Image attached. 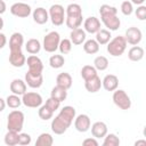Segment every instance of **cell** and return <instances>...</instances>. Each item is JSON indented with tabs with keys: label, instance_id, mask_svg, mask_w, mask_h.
I'll list each match as a JSON object with an SVG mask.
<instances>
[{
	"label": "cell",
	"instance_id": "6da1fadb",
	"mask_svg": "<svg viewBox=\"0 0 146 146\" xmlns=\"http://www.w3.org/2000/svg\"><path fill=\"white\" fill-rule=\"evenodd\" d=\"M76 115L75 108L73 106H64L58 115L55 116L51 121V131L55 135H63L72 124L74 117Z\"/></svg>",
	"mask_w": 146,
	"mask_h": 146
},
{
	"label": "cell",
	"instance_id": "7a4b0ae2",
	"mask_svg": "<svg viewBox=\"0 0 146 146\" xmlns=\"http://www.w3.org/2000/svg\"><path fill=\"white\" fill-rule=\"evenodd\" d=\"M125 48H127V41L122 35H117L107 42V52L113 57H119L123 55Z\"/></svg>",
	"mask_w": 146,
	"mask_h": 146
},
{
	"label": "cell",
	"instance_id": "3957f363",
	"mask_svg": "<svg viewBox=\"0 0 146 146\" xmlns=\"http://www.w3.org/2000/svg\"><path fill=\"white\" fill-rule=\"evenodd\" d=\"M24 125V114L23 112L15 110L11 111L7 116V129L21 132Z\"/></svg>",
	"mask_w": 146,
	"mask_h": 146
},
{
	"label": "cell",
	"instance_id": "277c9868",
	"mask_svg": "<svg viewBox=\"0 0 146 146\" xmlns=\"http://www.w3.org/2000/svg\"><path fill=\"white\" fill-rule=\"evenodd\" d=\"M60 41V35L56 31H51L43 38L42 47L47 52H55L58 49V44Z\"/></svg>",
	"mask_w": 146,
	"mask_h": 146
},
{
	"label": "cell",
	"instance_id": "5b68a950",
	"mask_svg": "<svg viewBox=\"0 0 146 146\" xmlns=\"http://www.w3.org/2000/svg\"><path fill=\"white\" fill-rule=\"evenodd\" d=\"M113 103L121 110H129L131 107V99L122 89H115L113 92Z\"/></svg>",
	"mask_w": 146,
	"mask_h": 146
},
{
	"label": "cell",
	"instance_id": "8992f818",
	"mask_svg": "<svg viewBox=\"0 0 146 146\" xmlns=\"http://www.w3.org/2000/svg\"><path fill=\"white\" fill-rule=\"evenodd\" d=\"M48 14H49V18L51 23L56 26H60L65 21V10L62 5H58V3L52 5L49 8Z\"/></svg>",
	"mask_w": 146,
	"mask_h": 146
},
{
	"label": "cell",
	"instance_id": "52a82bcc",
	"mask_svg": "<svg viewBox=\"0 0 146 146\" xmlns=\"http://www.w3.org/2000/svg\"><path fill=\"white\" fill-rule=\"evenodd\" d=\"M42 97L38 92H25L22 96V104H24L26 107L38 108L42 105Z\"/></svg>",
	"mask_w": 146,
	"mask_h": 146
},
{
	"label": "cell",
	"instance_id": "ba28073f",
	"mask_svg": "<svg viewBox=\"0 0 146 146\" xmlns=\"http://www.w3.org/2000/svg\"><path fill=\"white\" fill-rule=\"evenodd\" d=\"M10 13H11V15H14L18 18H25L31 15L32 10H31V7L25 2H16V3L11 5Z\"/></svg>",
	"mask_w": 146,
	"mask_h": 146
},
{
	"label": "cell",
	"instance_id": "9c48e42d",
	"mask_svg": "<svg viewBox=\"0 0 146 146\" xmlns=\"http://www.w3.org/2000/svg\"><path fill=\"white\" fill-rule=\"evenodd\" d=\"M124 39H125L127 43L132 44V46H137L141 41V39H143V33H141V31L138 27L131 26V27H129L125 31Z\"/></svg>",
	"mask_w": 146,
	"mask_h": 146
},
{
	"label": "cell",
	"instance_id": "30bf717a",
	"mask_svg": "<svg viewBox=\"0 0 146 146\" xmlns=\"http://www.w3.org/2000/svg\"><path fill=\"white\" fill-rule=\"evenodd\" d=\"M25 83H26V86H29L30 88H33V89L40 88L43 83L42 73H33V72L27 71V73L25 74Z\"/></svg>",
	"mask_w": 146,
	"mask_h": 146
},
{
	"label": "cell",
	"instance_id": "8fae6325",
	"mask_svg": "<svg viewBox=\"0 0 146 146\" xmlns=\"http://www.w3.org/2000/svg\"><path fill=\"white\" fill-rule=\"evenodd\" d=\"M91 121L87 114H80L74 117V127L79 132H87L90 129Z\"/></svg>",
	"mask_w": 146,
	"mask_h": 146
},
{
	"label": "cell",
	"instance_id": "7c38bea8",
	"mask_svg": "<svg viewBox=\"0 0 146 146\" xmlns=\"http://www.w3.org/2000/svg\"><path fill=\"white\" fill-rule=\"evenodd\" d=\"M26 64L29 66V71L33 72V73H42L43 71V64L42 60L35 56V55H31L27 57L26 59Z\"/></svg>",
	"mask_w": 146,
	"mask_h": 146
},
{
	"label": "cell",
	"instance_id": "4fadbf2b",
	"mask_svg": "<svg viewBox=\"0 0 146 146\" xmlns=\"http://www.w3.org/2000/svg\"><path fill=\"white\" fill-rule=\"evenodd\" d=\"M83 27H84L86 32H88L90 34H94V33L96 34L100 30V21L95 16H90L84 21Z\"/></svg>",
	"mask_w": 146,
	"mask_h": 146
},
{
	"label": "cell",
	"instance_id": "5bb4252c",
	"mask_svg": "<svg viewBox=\"0 0 146 146\" xmlns=\"http://www.w3.org/2000/svg\"><path fill=\"white\" fill-rule=\"evenodd\" d=\"M24 44V36L19 32H15L11 34L9 39V49L10 51H17L22 50V47Z\"/></svg>",
	"mask_w": 146,
	"mask_h": 146
},
{
	"label": "cell",
	"instance_id": "9a60e30c",
	"mask_svg": "<svg viewBox=\"0 0 146 146\" xmlns=\"http://www.w3.org/2000/svg\"><path fill=\"white\" fill-rule=\"evenodd\" d=\"M102 87L106 91H114L119 87V78L114 74H107L102 81Z\"/></svg>",
	"mask_w": 146,
	"mask_h": 146
},
{
	"label": "cell",
	"instance_id": "2e32d148",
	"mask_svg": "<svg viewBox=\"0 0 146 146\" xmlns=\"http://www.w3.org/2000/svg\"><path fill=\"white\" fill-rule=\"evenodd\" d=\"M9 63L14 67H22V66H24V64L26 63V58H25L24 54L22 52V50L10 51V54H9Z\"/></svg>",
	"mask_w": 146,
	"mask_h": 146
},
{
	"label": "cell",
	"instance_id": "e0dca14e",
	"mask_svg": "<svg viewBox=\"0 0 146 146\" xmlns=\"http://www.w3.org/2000/svg\"><path fill=\"white\" fill-rule=\"evenodd\" d=\"M103 24L108 29V31H116L120 25H121V21L116 15L113 16H102L100 17Z\"/></svg>",
	"mask_w": 146,
	"mask_h": 146
},
{
	"label": "cell",
	"instance_id": "ac0fdd59",
	"mask_svg": "<svg viewBox=\"0 0 146 146\" xmlns=\"http://www.w3.org/2000/svg\"><path fill=\"white\" fill-rule=\"evenodd\" d=\"M32 16H33V21L39 25L46 24L48 22V19H49L48 11L42 7H38L36 9H34L33 13H32Z\"/></svg>",
	"mask_w": 146,
	"mask_h": 146
},
{
	"label": "cell",
	"instance_id": "d6986e66",
	"mask_svg": "<svg viewBox=\"0 0 146 146\" xmlns=\"http://www.w3.org/2000/svg\"><path fill=\"white\" fill-rule=\"evenodd\" d=\"M9 88L13 94L18 95V96H23L26 92V83H25V81H23L21 79H14L10 82Z\"/></svg>",
	"mask_w": 146,
	"mask_h": 146
},
{
	"label": "cell",
	"instance_id": "ffe728a7",
	"mask_svg": "<svg viewBox=\"0 0 146 146\" xmlns=\"http://www.w3.org/2000/svg\"><path fill=\"white\" fill-rule=\"evenodd\" d=\"M91 133L95 138H104L107 133V125L102 121H97L91 125Z\"/></svg>",
	"mask_w": 146,
	"mask_h": 146
},
{
	"label": "cell",
	"instance_id": "44dd1931",
	"mask_svg": "<svg viewBox=\"0 0 146 146\" xmlns=\"http://www.w3.org/2000/svg\"><path fill=\"white\" fill-rule=\"evenodd\" d=\"M70 40L72 42V44H82L86 41V31L78 27L75 30H72L71 34H70Z\"/></svg>",
	"mask_w": 146,
	"mask_h": 146
},
{
	"label": "cell",
	"instance_id": "7402d4cb",
	"mask_svg": "<svg viewBox=\"0 0 146 146\" xmlns=\"http://www.w3.org/2000/svg\"><path fill=\"white\" fill-rule=\"evenodd\" d=\"M84 87H86L87 91H89V92H92V94L97 92L102 88V80L98 75H96V76L84 81Z\"/></svg>",
	"mask_w": 146,
	"mask_h": 146
},
{
	"label": "cell",
	"instance_id": "603a6c76",
	"mask_svg": "<svg viewBox=\"0 0 146 146\" xmlns=\"http://www.w3.org/2000/svg\"><path fill=\"white\" fill-rule=\"evenodd\" d=\"M72 82H73L72 81V76L68 73H66V72L59 73L57 75V78H56L57 86H59V87H62V88H64L66 90H68L72 87Z\"/></svg>",
	"mask_w": 146,
	"mask_h": 146
},
{
	"label": "cell",
	"instance_id": "cb8c5ba5",
	"mask_svg": "<svg viewBox=\"0 0 146 146\" xmlns=\"http://www.w3.org/2000/svg\"><path fill=\"white\" fill-rule=\"evenodd\" d=\"M144 55H145V51L139 46H133L128 51V57L132 62H139V60H141L144 58Z\"/></svg>",
	"mask_w": 146,
	"mask_h": 146
},
{
	"label": "cell",
	"instance_id": "d4e9b609",
	"mask_svg": "<svg viewBox=\"0 0 146 146\" xmlns=\"http://www.w3.org/2000/svg\"><path fill=\"white\" fill-rule=\"evenodd\" d=\"M50 97L62 103V102H63V100H65V99H66V97H67V90L56 84V87H54V88L51 89Z\"/></svg>",
	"mask_w": 146,
	"mask_h": 146
},
{
	"label": "cell",
	"instance_id": "484cf974",
	"mask_svg": "<svg viewBox=\"0 0 146 146\" xmlns=\"http://www.w3.org/2000/svg\"><path fill=\"white\" fill-rule=\"evenodd\" d=\"M82 19H83L82 15H80V16H66L65 17V24L68 29L75 30V29L81 26Z\"/></svg>",
	"mask_w": 146,
	"mask_h": 146
},
{
	"label": "cell",
	"instance_id": "4316f807",
	"mask_svg": "<svg viewBox=\"0 0 146 146\" xmlns=\"http://www.w3.org/2000/svg\"><path fill=\"white\" fill-rule=\"evenodd\" d=\"M25 49H26V51L29 54L35 55L41 50V43H40V41L38 39H30L25 43Z\"/></svg>",
	"mask_w": 146,
	"mask_h": 146
},
{
	"label": "cell",
	"instance_id": "83f0119b",
	"mask_svg": "<svg viewBox=\"0 0 146 146\" xmlns=\"http://www.w3.org/2000/svg\"><path fill=\"white\" fill-rule=\"evenodd\" d=\"M83 50L84 52L89 54V55H94V54H97L98 50H99V44L96 40L94 39H90V40H87L84 41L83 43Z\"/></svg>",
	"mask_w": 146,
	"mask_h": 146
},
{
	"label": "cell",
	"instance_id": "f1b7e54d",
	"mask_svg": "<svg viewBox=\"0 0 146 146\" xmlns=\"http://www.w3.org/2000/svg\"><path fill=\"white\" fill-rule=\"evenodd\" d=\"M111 32L108 30L105 29H100L97 33H96V41L98 42V44H107V42L111 40Z\"/></svg>",
	"mask_w": 146,
	"mask_h": 146
},
{
	"label": "cell",
	"instance_id": "f546056e",
	"mask_svg": "<svg viewBox=\"0 0 146 146\" xmlns=\"http://www.w3.org/2000/svg\"><path fill=\"white\" fill-rule=\"evenodd\" d=\"M52 144H54V138L50 133H47V132L40 133L35 141L36 146H51Z\"/></svg>",
	"mask_w": 146,
	"mask_h": 146
},
{
	"label": "cell",
	"instance_id": "4dcf8cb0",
	"mask_svg": "<svg viewBox=\"0 0 146 146\" xmlns=\"http://www.w3.org/2000/svg\"><path fill=\"white\" fill-rule=\"evenodd\" d=\"M18 133L17 131H13V130H8V132L5 135V144L8 146H15L18 145Z\"/></svg>",
	"mask_w": 146,
	"mask_h": 146
},
{
	"label": "cell",
	"instance_id": "1f68e13d",
	"mask_svg": "<svg viewBox=\"0 0 146 146\" xmlns=\"http://www.w3.org/2000/svg\"><path fill=\"white\" fill-rule=\"evenodd\" d=\"M96 75H97V70L91 65H84L81 70V76L84 81H87Z\"/></svg>",
	"mask_w": 146,
	"mask_h": 146
},
{
	"label": "cell",
	"instance_id": "d6a6232c",
	"mask_svg": "<svg viewBox=\"0 0 146 146\" xmlns=\"http://www.w3.org/2000/svg\"><path fill=\"white\" fill-rule=\"evenodd\" d=\"M94 67L97 71H105L108 67V59L105 56H97L94 60Z\"/></svg>",
	"mask_w": 146,
	"mask_h": 146
},
{
	"label": "cell",
	"instance_id": "836d02e7",
	"mask_svg": "<svg viewBox=\"0 0 146 146\" xmlns=\"http://www.w3.org/2000/svg\"><path fill=\"white\" fill-rule=\"evenodd\" d=\"M6 105L10 108H18L22 105V98H19L18 95H9L6 98Z\"/></svg>",
	"mask_w": 146,
	"mask_h": 146
},
{
	"label": "cell",
	"instance_id": "e575fe53",
	"mask_svg": "<svg viewBox=\"0 0 146 146\" xmlns=\"http://www.w3.org/2000/svg\"><path fill=\"white\" fill-rule=\"evenodd\" d=\"M66 16H80L82 15V8L78 3H70L65 10Z\"/></svg>",
	"mask_w": 146,
	"mask_h": 146
},
{
	"label": "cell",
	"instance_id": "d590c367",
	"mask_svg": "<svg viewBox=\"0 0 146 146\" xmlns=\"http://www.w3.org/2000/svg\"><path fill=\"white\" fill-rule=\"evenodd\" d=\"M120 145V139L115 133H106L104 137L103 146H119Z\"/></svg>",
	"mask_w": 146,
	"mask_h": 146
},
{
	"label": "cell",
	"instance_id": "8d00e7d4",
	"mask_svg": "<svg viewBox=\"0 0 146 146\" xmlns=\"http://www.w3.org/2000/svg\"><path fill=\"white\" fill-rule=\"evenodd\" d=\"M65 63V58L62 56V55H52L50 58H49V65L52 67V68H60Z\"/></svg>",
	"mask_w": 146,
	"mask_h": 146
},
{
	"label": "cell",
	"instance_id": "74e56055",
	"mask_svg": "<svg viewBox=\"0 0 146 146\" xmlns=\"http://www.w3.org/2000/svg\"><path fill=\"white\" fill-rule=\"evenodd\" d=\"M99 14L102 16H113L117 14V9L110 5H102L99 8Z\"/></svg>",
	"mask_w": 146,
	"mask_h": 146
},
{
	"label": "cell",
	"instance_id": "f35d334b",
	"mask_svg": "<svg viewBox=\"0 0 146 146\" xmlns=\"http://www.w3.org/2000/svg\"><path fill=\"white\" fill-rule=\"evenodd\" d=\"M38 114H39V117H40L41 120L47 121V120H50V119L52 117L54 112H52L51 110H49L46 105H41V106L39 107V112H38Z\"/></svg>",
	"mask_w": 146,
	"mask_h": 146
},
{
	"label": "cell",
	"instance_id": "ab89813d",
	"mask_svg": "<svg viewBox=\"0 0 146 146\" xmlns=\"http://www.w3.org/2000/svg\"><path fill=\"white\" fill-rule=\"evenodd\" d=\"M58 49L60 51L62 55H66L68 54L71 50H72V42L70 39H63L59 41V44H58Z\"/></svg>",
	"mask_w": 146,
	"mask_h": 146
},
{
	"label": "cell",
	"instance_id": "60d3db41",
	"mask_svg": "<svg viewBox=\"0 0 146 146\" xmlns=\"http://www.w3.org/2000/svg\"><path fill=\"white\" fill-rule=\"evenodd\" d=\"M121 11L123 15L125 16H130L133 11V7H132V3L130 1H123L121 3Z\"/></svg>",
	"mask_w": 146,
	"mask_h": 146
},
{
	"label": "cell",
	"instance_id": "b9f144b4",
	"mask_svg": "<svg viewBox=\"0 0 146 146\" xmlns=\"http://www.w3.org/2000/svg\"><path fill=\"white\" fill-rule=\"evenodd\" d=\"M49 110H51L52 112H55V111H57L58 108H59V106H60V102H58V100H56V99H54V98H48L47 100H46V104H44Z\"/></svg>",
	"mask_w": 146,
	"mask_h": 146
},
{
	"label": "cell",
	"instance_id": "7bdbcfd3",
	"mask_svg": "<svg viewBox=\"0 0 146 146\" xmlns=\"http://www.w3.org/2000/svg\"><path fill=\"white\" fill-rule=\"evenodd\" d=\"M31 136L29 133H24V132H19L18 133V145L25 146V145H30L31 144Z\"/></svg>",
	"mask_w": 146,
	"mask_h": 146
},
{
	"label": "cell",
	"instance_id": "ee69618b",
	"mask_svg": "<svg viewBox=\"0 0 146 146\" xmlns=\"http://www.w3.org/2000/svg\"><path fill=\"white\" fill-rule=\"evenodd\" d=\"M135 14L139 21H145L146 19V6H144V5L138 6Z\"/></svg>",
	"mask_w": 146,
	"mask_h": 146
},
{
	"label": "cell",
	"instance_id": "f6af8a7d",
	"mask_svg": "<svg viewBox=\"0 0 146 146\" xmlns=\"http://www.w3.org/2000/svg\"><path fill=\"white\" fill-rule=\"evenodd\" d=\"M83 146H98V141H97V138L92 137V138H87L83 140L82 143Z\"/></svg>",
	"mask_w": 146,
	"mask_h": 146
},
{
	"label": "cell",
	"instance_id": "bcb514c9",
	"mask_svg": "<svg viewBox=\"0 0 146 146\" xmlns=\"http://www.w3.org/2000/svg\"><path fill=\"white\" fill-rule=\"evenodd\" d=\"M6 43H7V38H6V35L0 32V49H2V48L6 46Z\"/></svg>",
	"mask_w": 146,
	"mask_h": 146
},
{
	"label": "cell",
	"instance_id": "7dc6e473",
	"mask_svg": "<svg viewBox=\"0 0 146 146\" xmlns=\"http://www.w3.org/2000/svg\"><path fill=\"white\" fill-rule=\"evenodd\" d=\"M7 9V6H6V2L3 0H0V15H2Z\"/></svg>",
	"mask_w": 146,
	"mask_h": 146
},
{
	"label": "cell",
	"instance_id": "c3c4849f",
	"mask_svg": "<svg viewBox=\"0 0 146 146\" xmlns=\"http://www.w3.org/2000/svg\"><path fill=\"white\" fill-rule=\"evenodd\" d=\"M7 105H6V100L5 99H2L1 97H0V112H2L3 110H5V107H6Z\"/></svg>",
	"mask_w": 146,
	"mask_h": 146
},
{
	"label": "cell",
	"instance_id": "681fc988",
	"mask_svg": "<svg viewBox=\"0 0 146 146\" xmlns=\"http://www.w3.org/2000/svg\"><path fill=\"white\" fill-rule=\"evenodd\" d=\"M140 145L146 146V140H137V141L135 143V146H140Z\"/></svg>",
	"mask_w": 146,
	"mask_h": 146
},
{
	"label": "cell",
	"instance_id": "f907efd6",
	"mask_svg": "<svg viewBox=\"0 0 146 146\" xmlns=\"http://www.w3.org/2000/svg\"><path fill=\"white\" fill-rule=\"evenodd\" d=\"M144 1H145V0H131L130 2H131V3H135V5H137V6H140V5L144 3Z\"/></svg>",
	"mask_w": 146,
	"mask_h": 146
},
{
	"label": "cell",
	"instance_id": "816d5d0a",
	"mask_svg": "<svg viewBox=\"0 0 146 146\" xmlns=\"http://www.w3.org/2000/svg\"><path fill=\"white\" fill-rule=\"evenodd\" d=\"M3 25H5V23H3V19L1 18V16H0V31L3 29Z\"/></svg>",
	"mask_w": 146,
	"mask_h": 146
},
{
	"label": "cell",
	"instance_id": "f5cc1de1",
	"mask_svg": "<svg viewBox=\"0 0 146 146\" xmlns=\"http://www.w3.org/2000/svg\"><path fill=\"white\" fill-rule=\"evenodd\" d=\"M24 1H25V0H24Z\"/></svg>",
	"mask_w": 146,
	"mask_h": 146
}]
</instances>
